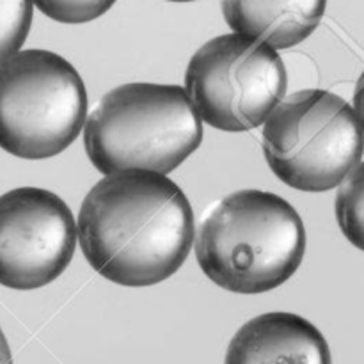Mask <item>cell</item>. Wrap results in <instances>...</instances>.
I'll return each instance as SVG.
<instances>
[{"instance_id": "5b68a950", "label": "cell", "mask_w": 364, "mask_h": 364, "mask_svg": "<svg viewBox=\"0 0 364 364\" xmlns=\"http://www.w3.org/2000/svg\"><path fill=\"white\" fill-rule=\"evenodd\" d=\"M364 130L354 107L323 89H304L279 102L263 127V153L291 188L326 192L361 162Z\"/></svg>"}, {"instance_id": "7a4b0ae2", "label": "cell", "mask_w": 364, "mask_h": 364, "mask_svg": "<svg viewBox=\"0 0 364 364\" xmlns=\"http://www.w3.org/2000/svg\"><path fill=\"white\" fill-rule=\"evenodd\" d=\"M306 230L297 210L272 192L228 194L203 215L196 258L217 287L240 295L276 290L299 270Z\"/></svg>"}, {"instance_id": "30bf717a", "label": "cell", "mask_w": 364, "mask_h": 364, "mask_svg": "<svg viewBox=\"0 0 364 364\" xmlns=\"http://www.w3.org/2000/svg\"><path fill=\"white\" fill-rule=\"evenodd\" d=\"M334 212L345 238L364 252V162H359L341 181Z\"/></svg>"}, {"instance_id": "3957f363", "label": "cell", "mask_w": 364, "mask_h": 364, "mask_svg": "<svg viewBox=\"0 0 364 364\" xmlns=\"http://www.w3.org/2000/svg\"><path fill=\"white\" fill-rule=\"evenodd\" d=\"M187 89L130 82L107 92L89 114L84 146L103 174L128 169L169 174L203 142V124Z\"/></svg>"}, {"instance_id": "4fadbf2b", "label": "cell", "mask_w": 364, "mask_h": 364, "mask_svg": "<svg viewBox=\"0 0 364 364\" xmlns=\"http://www.w3.org/2000/svg\"><path fill=\"white\" fill-rule=\"evenodd\" d=\"M354 110H355V114H358V119H359V123H361V127L364 130V71H363L361 77H359L358 84H355Z\"/></svg>"}, {"instance_id": "8fae6325", "label": "cell", "mask_w": 364, "mask_h": 364, "mask_svg": "<svg viewBox=\"0 0 364 364\" xmlns=\"http://www.w3.org/2000/svg\"><path fill=\"white\" fill-rule=\"evenodd\" d=\"M32 0H0V64L27 39L32 23Z\"/></svg>"}, {"instance_id": "9c48e42d", "label": "cell", "mask_w": 364, "mask_h": 364, "mask_svg": "<svg viewBox=\"0 0 364 364\" xmlns=\"http://www.w3.org/2000/svg\"><path fill=\"white\" fill-rule=\"evenodd\" d=\"M327 0H220L226 23L272 48L306 41L322 21Z\"/></svg>"}, {"instance_id": "8992f818", "label": "cell", "mask_w": 364, "mask_h": 364, "mask_svg": "<svg viewBox=\"0 0 364 364\" xmlns=\"http://www.w3.org/2000/svg\"><path fill=\"white\" fill-rule=\"evenodd\" d=\"M287 85V68L276 48L238 32L206 41L185 73V89L199 117L223 132H247L265 123Z\"/></svg>"}, {"instance_id": "52a82bcc", "label": "cell", "mask_w": 364, "mask_h": 364, "mask_svg": "<svg viewBox=\"0 0 364 364\" xmlns=\"http://www.w3.org/2000/svg\"><path fill=\"white\" fill-rule=\"evenodd\" d=\"M78 230L70 206L39 187L0 196V284L38 290L70 267Z\"/></svg>"}, {"instance_id": "7c38bea8", "label": "cell", "mask_w": 364, "mask_h": 364, "mask_svg": "<svg viewBox=\"0 0 364 364\" xmlns=\"http://www.w3.org/2000/svg\"><path fill=\"white\" fill-rule=\"evenodd\" d=\"M45 16L59 23H87L105 14L116 0H32Z\"/></svg>"}, {"instance_id": "9a60e30c", "label": "cell", "mask_w": 364, "mask_h": 364, "mask_svg": "<svg viewBox=\"0 0 364 364\" xmlns=\"http://www.w3.org/2000/svg\"><path fill=\"white\" fill-rule=\"evenodd\" d=\"M169 2H194V0H169Z\"/></svg>"}, {"instance_id": "5bb4252c", "label": "cell", "mask_w": 364, "mask_h": 364, "mask_svg": "<svg viewBox=\"0 0 364 364\" xmlns=\"http://www.w3.org/2000/svg\"><path fill=\"white\" fill-rule=\"evenodd\" d=\"M0 364H13L9 343H7L6 334L2 333V329H0Z\"/></svg>"}, {"instance_id": "6da1fadb", "label": "cell", "mask_w": 364, "mask_h": 364, "mask_svg": "<svg viewBox=\"0 0 364 364\" xmlns=\"http://www.w3.org/2000/svg\"><path fill=\"white\" fill-rule=\"evenodd\" d=\"M78 242L89 265L121 287H153L183 267L196 240L194 212L166 174H105L80 205Z\"/></svg>"}, {"instance_id": "277c9868", "label": "cell", "mask_w": 364, "mask_h": 364, "mask_svg": "<svg viewBox=\"0 0 364 364\" xmlns=\"http://www.w3.org/2000/svg\"><path fill=\"white\" fill-rule=\"evenodd\" d=\"M87 121V92L73 64L50 50H20L0 64V148L27 160L70 148Z\"/></svg>"}, {"instance_id": "ba28073f", "label": "cell", "mask_w": 364, "mask_h": 364, "mask_svg": "<svg viewBox=\"0 0 364 364\" xmlns=\"http://www.w3.org/2000/svg\"><path fill=\"white\" fill-rule=\"evenodd\" d=\"M224 364H333L326 336L304 316L263 313L231 338Z\"/></svg>"}]
</instances>
